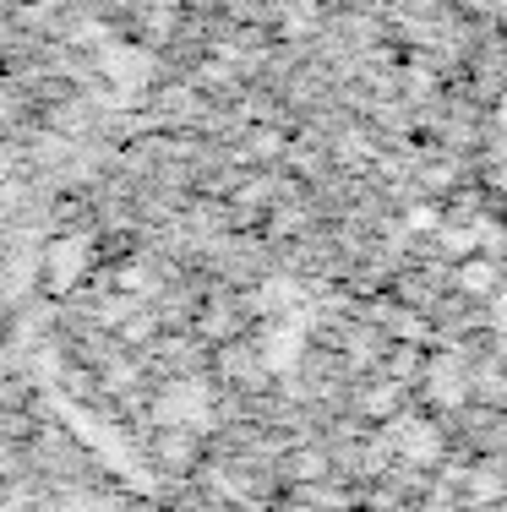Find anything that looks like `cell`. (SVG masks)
I'll return each instance as SVG.
<instances>
[{
    "mask_svg": "<svg viewBox=\"0 0 507 512\" xmlns=\"http://www.w3.org/2000/svg\"><path fill=\"white\" fill-rule=\"evenodd\" d=\"M99 273H104L99 235H93V229H60L50 246H44L39 295H44V300H71L82 284H93Z\"/></svg>",
    "mask_w": 507,
    "mask_h": 512,
    "instance_id": "6da1fadb",
    "label": "cell"
},
{
    "mask_svg": "<svg viewBox=\"0 0 507 512\" xmlns=\"http://www.w3.org/2000/svg\"><path fill=\"white\" fill-rule=\"evenodd\" d=\"M344 409L355 414L366 431H393V425H404L409 414L420 409V387L398 382V376H388V371H371V376H355Z\"/></svg>",
    "mask_w": 507,
    "mask_h": 512,
    "instance_id": "7a4b0ae2",
    "label": "cell"
},
{
    "mask_svg": "<svg viewBox=\"0 0 507 512\" xmlns=\"http://www.w3.org/2000/svg\"><path fill=\"white\" fill-rule=\"evenodd\" d=\"M208 376L219 387H229L235 398H262L273 387V365L251 338H235V344H219L208 360Z\"/></svg>",
    "mask_w": 507,
    "mask_h": 512,
    "instance_id": "3957f363",
    "label": "cell"
},
{
    "mask_svg": "<svg viewBox=\"0 0 507 512\" xmlns=\"http://www.w3.org/2000/svg\"><path fill=\"white\" fill-rule=\"evenodd\" d=\"M148 463L159 474H169V480H191V474L208 469V436L191 431V425H153Z\"/></svg>",
    "mask_w": 507,
    "mask_h": 512,
    "instance_id": "277c9868",
    "label": "cell"
},
{
    "mask_svg": "<svg viewBox=\"0 0 507 512\" xmlns=\"http://www.w3.org/2000/svg\"><path fill=\"white\" fill-rule=\"evenodd\" d=\"M497 289H502V262L491 251H469V256H458V262H448V295L453 300H464V306H491L497 300Z\"/></svg>",
    "mask_w": 507,
    "mask_h": 512,
    "instance_id": "5b68a950",
    "label": "cell"
},
{
    "mask_svg": "<svg viewBox=\"0 0 507 512\" xmlns=\"http://www.w3.org/2000/svg\"><path fill=\"white\" fill-rule=\"evenodd\" d=\"M333 474H338V453L322 442H295V447H284V458H279V480L289 491H317Z\"/></svg>",
    "mask_w": 507,
    "mask_h": 512,
    "instance_id": "8992f818",
    "label": "cell"
},
{
    "mask_svg": "<svg viewBox=\"0 0 507 512\" xmlns=\"http://www.w3.org/2000/svg\"><path fill=\"white\" fill-rule=\"evenodd\" d=\"M322 28H328V11H322V0H284V6L273 11V39H284V44L322 39Z\"/></svg>",
    "mask_w": 507,
    "mask_h": 512,
    "instance_id": "52a82bcc",
    "label": "cell"
},
{
    "mask_svg": "<svg viewBox=\"0 0 507 512\" xmlns=\"http://www.w3.org/2000/svg\"><path fill=\"white\" fill-rule=\"evenodd\" d=\"M289 153V131L279 120H262V126H246V142H240V158L246 164H279Z\"/></svg>",
    "mask_w": 507,
    "mask_h": 512,
    "instance_id": "ba28073f",
    "label": "cell"
},
{
    "mask_svg": "<svg viewBox=\"0 0 507 512\" xmlns=\"http://www.w3.org/2000/svg\"><path fill=\"white\" fill-rule=\"evenodd\" d=\"M22 409H28V398L17 393V382H6V376H0V425H6L11 414H22Z\"/></svg>",
    "mask_w": 507,
    "mask_h": 512,
    "instance_id": "9c48e42d",
    "label": "cell"
},
{
    "mask_svg": "<svg viewBox=\"0 0 507 512\" xmlns=\"http://www.w3.org/2000/svg\"><path fill=\"white\" fill-rule=\"evenodd\" d=\"M186 17H213V11H224V0H175Z\"/></svg>",
    "mask_w": 507,
    "mask_h": 512,
    "instance_id": "30bf717a",
    "label": "cell"
},
{
    "mask_svg": "<svg viewBox=\"0 0 507 512\" xmlns=\"http://www.w3.org/2000/svg\"><path fill=\"white\" fill-rule=\"evenodd\" d=\"M17 6H44V0H17Z\"/></svg>",
    "mask_w": 507,
    "mask_h": 512,
    "instance_id": "8fae6325",
    "label": "cell"
}]
</instances>
